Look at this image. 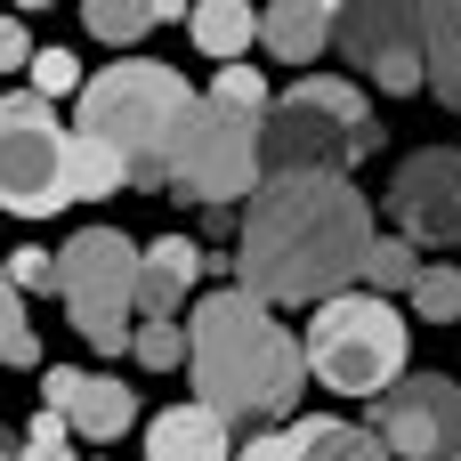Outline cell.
<instances>
[{
	"instance_id": "6da1fadb",
	"label": "cell",
	"mask_w": 461,
	"mask_h": 461,
	"mask_svg": "<svg viewBox=\"0 0 461 461\" xmlns=\"http://www.w3.org/2000/svg\"><path fill=\"white\" fill-rule=\"evenodd\" d=\"M373 235V194L348 170H276L235 219V292L259 308H324L357 284Z\"/></svg>"
},
{
	"instance_id": "7a4b0ae2",
	"label": "cell",
	"mask_w": 461,
	"mask_h": 461,
	"mask_svg": "<svg viewBox=\"0 0 461 461\" xmlns=\"http://www.w3.org/2000/svg\"><path fill=\"white\" fill-rule=\"evenodd\" d=\"M186 373H194V405L219 413L227 429H259V421H292L300 413V389H308V365H300V340L276 324V308H259L251 292L219 284L194 300V324H186Z\"/></svg>"
},
{
	"instance_id": "3957f363",
	"label": "cell",
	"mask_w": 461,
	"mask_h": 461,
	"mask_svg": "<svg viewBox=\"0 0 461 461\" xmlns=\"http://www.w3.org/2000/svg\"><path fill=\"white\" fill-rule=\"evenodd\" d=\"M186 97H194V89H186V73H178V65L113 57L105 73H89V81H81V138L113 146V154H122V170H130V186L170 194V186H162V154H170V130H178Z\"/></svg>"
},
{
	"instance_id": "277c9868",
	"label": "cell",
	"mask_w": 461,
	"mask_h": 461,
	"mask_svg": "<svg viewBox=\"0 0 461 461\" xmlns=\"http://www.w3.org/2000/svg\"><path fill=\"white\" fill-rule=\"evenodd\" d=\"M381 154V113L348 73H300L259 113V178L276 170H348Z\"/></svg>"
},
{
	"instance_id": "5b68a950",
	"label": "cell",
	"mask_w": 461,
	"mask_h": 461,
	"mask_svg": "<svg viewBox=\"0 0 461 461\" xmlns=\"http://www.w3.org/2000/svg\"><path fill=\"white\" fill-rule=\"evenodd\" d=\"M405 348H413V332L381 292H340V300L316 308V324L300 340V365L340 397H381L405 373Z\"/></svg>"
},
{
	"instance_id": "8992f818",
	"label": "cell",
	"mask_w": 461,
	"mask_h": 461,
	"mask_svg": "<svg viewBox=\"0 0 461 461\" xmlns=\"http://www.w3.org/2000/svg\"><path fill=\"white\" fill-rule=\"evenodd\" d=\"M446 32H461V0H348L332 16V49L389 97L421 89V57Z\"/></svg>"
},
{
	"instance_id": "52a82bcc",
	"label": "cell",
	"mask_w": 461,
	"mask_h": 461,
	"mask_svg": "<svg viewBox=\"0 0 461 461\" xmlns=\"http://www.w3.org/2000/svg\"><path fill=\"white\" fill-rule=\"evenodd\" d=\"M162 186L186 194V203H243L259 186V122L219 105V97H186L178 130H170V154H162Z\"/></svg>"
},
{
	"instance_id": "ba28073f",
	"label": "cell",
	"mask_w": 461,
	"mask_h": 461,
	"mask_svg": "<svg viewBox=\"0 0 461 461\" xmlns=\"http://www.w3.org/2000/svg\"><path fill=\"white\" fill-rule=\"evenodd\" d=\"M57 300L73 332L97 357H130V316H138V243L122 227H81L57 251Z\"/></svg>"
},
{
	"instance_id": "9c48e42d",
	"label": "cell",
	"mask_w": 461,
	"mask_h": 461,
	"mask_svg": "<svg viewBox=\"0 0 461 461\" xmlns=\"http://www.w3.org/2000/svg\"><path fill=\"white\" fill-rule=\"evenodd\" d=\"M0 211H16V219L65 211V130H57L49 97H32V89L0 97Z\"/></svg>"
},
{
	"instance_id": "30bf717a",
	"label": "cell",
	"mask_w": 461,
	"mask_h": 461,
	"mask_svg": "<svg viewBox=\"0 0 461 461\" xmlns=\"http://www.w3.org/2000/svg\"><path fill=\"white\" fill-rule=\"evenodd\" d=\"M373 405V438L397 461H454L461 454V389L446 373H397Z\"/></svg>"
},
{
	"instance_id": "8fae6325",
	"label": "cell",
	"mask_w": 461,
	"mask_h": 461,
	"mask_svg": "<svg viewBox=\"0 0 461 461\" xmlns=\"http://www.w3.org/2000/svg\"><path fill=\"white\" fill-rule=\"evenodd\" d=\"M389 211H397L405 243L461 251V154H454V146H421V154H405L397 178H389Z\"/></svg>"
},
{
	"instance_id": "7c38bea8",
	"label": "cell",
	"mask_w": 461,
	"mask_h": 461,
	"mask_svg": "<svg viewBox=\"0 0 461 461\" xmlns=\"http://www.w3.org/2000/svg\"><path fill=\"white\" fill-rule=\"evenodd\" d=\"M194 276H203V251L186 235H162L138 251V316H178L194 300Z\"/></svg>"
},
{
	"instance_id": "4fadbf2b",
	"label": "cell",
	"mask_w": 461,
	"mask_h": 461,
	"mask_svg": "<svg viewBox=\"0 0 461 461\" xmlns=\"http://www.w3.org/2000/svg\"><path fill=\"white\" fill-rule=\"evenodd\" d=\"M146 461H235V446H227V421H219V413L170 405V413H154V429H146Z\"/></svg>"
},
{
	"instance_id": "5bb4252c",
	"label": "cell",
	"mask_w": 461,
	"mask_h": 461,
	"mask_svg": "<svg viewBox=\"0 0 461 461\" xmlns=\"http://www.w3.org/2000/svg\"><path fill=\"white\" fill-rule=\"evenodd\" d=\"M130 421H138L130 381H113V373H81V389H73V405H65V429L89 438V446H113Z\"/></svg>"
},
{
	"instance_id": "9a60e30c",
	"label": "cell",
	"mask_w": 461,
	"mask_h": 461,
	"mask_svg": "<svg viewBox=\"0 0 461 461\" xmlns=\"http://www.w3.org/2000/svg\"><path fill=\"white\" fill-rule=\"evenodd\" d=\"M259 49L284 57V65H316V57L332 49V16L308 8V0H267V8H259Z\"/></svg>"
},
{
	"instance_id": "2e32d148",
	"label": "cell",
	"mask_w": 461,
	"mask_h": 461,
	"mask_svg": "<svg viewBox=\"0 0 461 461\" xmlns=\"http://www.w3.org/2000/svg\"><path fill=\"white\" fill-rule=\"evenodd\" d=\"M186 32H194L203 57L235 65V57L259 41V0H194V8H186Z\"/></svg>"
},
{
	"instance_id": "e0dca14e",
	"label": "cell",
	"mask_w": 461,
	"mask_h": 461,
	"mask_svg": "<svg viewBox=\"0 0 461 461\" xmlns=\"http://www.w3.org/2000/svg\"><path fill=\"white\" fill-rule=\"evenodd\" d=\"M122 186H130L122 154L97 146V138H81V130H65V203H105V194H122Z\"/></svg>"
},
{
	"instance_id": "ac0fdd59",
	"label": "cell",
	"mask_w": 461,
	"mask_h": 461,
	"mask_svg": "<svg viewBox=\"0 0 461 461\" xmlns=\"http://www.w3.org/2000/svg\"><path fill=\"white\" fill-rule=\"evenodd\" d=\"M170 16H186L178 0H81V24L97 32V41H113L122 57H130V41H146L154 24H170Z\"/></svg>"
},
{
	"instance_id": "d6986e66",
	"label": "cell",
	"mask_w": 461,
	"mask_h": 461,
	"mask_svg": "<svg viewBox=\"0 0 461 461\" xmlns=\"http://www.w3.org/2000/svg\"><path fill=\"white\" fill-rule=\"evenodd\" d=\"M292 438H300V461H389V446H381L373 429H348V421H332V413L292 421Z\"/></svg>"
},
{
	"instance_id": "ffe728a7",
	"label": "cell",
	"mask_w": 461,
	"mask_h": 461,
	"mask_svg": "<svg viewBox=\"0 0 461 461\" xmlns=\"http://www.w3.org/2000/svg\"><path fill=\"white\" fill-rule=\"evenodd\" d=\"M413 276H421V243H405V235H373V243H365L357 284H373V292L389 300V292H413Z\"/></svg>"
},
{
	"instance_id": "44dd1931",
	"label": "cell",
	"mask_w": 461,
	"mask_h": 461,
	"mask_svg": "<svg viewBox=\"0 0 461 461\" xmlns=\"http://www.w3.org/2000/svg\"><path fill=\"white\" fill-rule=\"evenodd\" d=\"M0 365L8 373H32L41 365V332H32V316H24V300H16L8 276H0Z\"/></svg>"
},
{
	"instance_id": "7402d4cb",
	"label": "cell",
	"mask_w": 461,
	"mask_h": 461,
	"mask_svg": "<svg viewBox=\"0 0 461 461\" xmlns=\"http://www.w3.org/2000/svg\"><path fill=\"white\" fill-rule=\"evenodd\" d=\"M130 348H138L146 373H178V365H186V324H178V316H138Z\"/></svg>"
},
{
	"instance_id": "603a6c76",
	"label": "cell",
	"mask_w": 461,
	"mask_h": 461,
	"mask_svg": "<svg viewBox=\"0 0 461 461\" xmlns=\"http://www.w3.org/2000/svg\"><path fill=\"white\" fill-rule=\"evenodd\" d=\"M413 308H421V324H461V259L413 276Z\"/></svg>"
},
{
	"instance_id": "cb8c5ba5",
	"label": "cell",
	"mask_w": 461,
	"mask_h": 461,
	"mask_svg": "<svg viewBox=\"0 0 461 461\" xmlns=\"http://www.w3.org/2000/svg\"><path fill=\"white\" fill-rule=\"evenodd\" d=\"M16 461H81V454H73V429H65V413H49V405H41V413L16 429Z\"/></svg>"
},
{
	"instance_id": "d4e9b609",
	"label": "cell",
	"mask_w": 461,
	"mask_h": 461,
	"mask_svg": "<svg viewBox=\"0 0 461 461\" xmlns=\"http://www.w3.org/2000/svg\"><path fill=\"white\" fill-rule=\"evenodd\" d=\"M421 89H429L446 113H461V32L429 41V57H421Z\"/></svg>"
},
{
	"instance_id": "484cf974",
	"label": "cell",
	"mask_w": 461,
	"mask_h": 461,
	"mask_svg": "<svg viewBox=\"0 0 461 461\" xmlns=\"http://www.w3.org/2000/svg\"><path fill=\"white\" fill-rule=\"evenodd\" d=\"M24 73H32V97H73L81 89V57L73 49H32Z\"/></svg>"
},
{
	"instance_id": "4316f807",
	"label": "cell",
	"mask_w": 461,
	"mask_h": 461,
	"mask_svg": "<svg viewBox=\"0 0 461 461\" xmlns=\"http://www.w3.org/2000/svg\"><path fill=\"white\" fill-rule=\"evenodd\" d=\"M211 97H219V105H235V113H251V122L267 113V81H259V73H251L243 57H235V65H227V73L211 81Z\"/></svg>"
},
{
	"instance_id": "83f0119b",
	"label": "cell",
	"mask_w": 461,
	"mask_h": 461,
	"mask_svg": "<svg viewBox=\"0 0 461 461\" xmlns=\"http://www.w3.org/2000/svg\"><path fill=\"white\" fill-rule=\"evenodd\" d=\"M0 276L16 284V300H24V292H57V259H49L41 243H24V251H8V259H0Z\"/></svg>"
},
{
	"instance_id": "f1b7e54d",
	"label": "cell",
	"mask_w": 461,
	"mask_h": 461,
	"mask_svg": "<svg viewBox=\"0 0 461 461\" xmlns=\"http://www.w3.org/2000/svg\"><path fill=\"white\" fill-rule=\"evenodd\" d=\"M235 461H300V438H292V429H251V446Z\"/></svg>"
},
{
	"instance_id": "f546056e",
	"label": "cell",
	"mask_w": 461,
	"mask_h": 461,
	"mask_svg": "<svg viewBox=\"0 0 461 461\" xmlns=\"http://www.w3.org/2000/svg\"><path fill=\"white\" fill-rule=\"evenodd\" d=\"M24 57H32V32H24V16H0V73H24Z\"/></svg>"
},
{
	"instance_id": "4dcf8cb0",
	"label": "cell",
	"mask_w": 461,
	"mask_h": 461,
	"mask_svg": "<svg viewBox=\"0 0 461 461\" xmlns=\"http://www.w3.org/2000/svg\"><path fill=\"white\" fill-rule=\"evenodd\" d=\"M73 389H81V373H73V365H49V373H41V405H49V413H65V405H73Z\"/></svg>"
},
{
	"instance_id": "1f68e13d",
	"label": "cell",
	"mask_w": 461,
	"mask_h": 461,
	"mask_svg": "<svg viewBox=\"0 0 461 461\" xmlns=\"http://www.w3.org/2000/svg\"><path fill=\"white\" fill-rule=\"evenodd\" d=\"M32 8H57V0H8V16H32Z\"/></svg>"
},
{
	"instance_id": "d6a6232c",
	"label": "cell",
	"mask_w": 461,
	"mask_h": 461,
	"mask_svg": "<svg viewBox=\"0 0 461 461\" xmlns=\"http://www.w3.org/2000/svg\"><path fill=\"white\" fill-rule=\"evenodd\" d=\"M0 461H16V429L8 421H0Z\"/></svg>"
},
{
	"instance_id": "836d02e7",
	"label": "cell",
	"mask_w": 461,
	"mask_h": 461,
	"mask_svg": "<svg viewBox=\"0 0 461 461\" xmlns=\"http://www.w3.org/2000/svg\"><path fill=\"white\" fill-rule=\"evenodd\" d=\"M308 8H324V16H340V8H348V0H308Z\"/></svg>"
},
{
	"instance_id": "e575fe53",
	"label": "cell",
	"mask_w": 461,
	"mask_h": 461,
	"mask_svg": "<svg viewBox=\"0 0 461 461\" xmlns=\"http://www.w3.org/2000/svg\"><path fill=\"white\" fill-rule=\"evenodd\" d=\"M454 461H461V454H454Z\"/></svg>"
}]
</instances>
